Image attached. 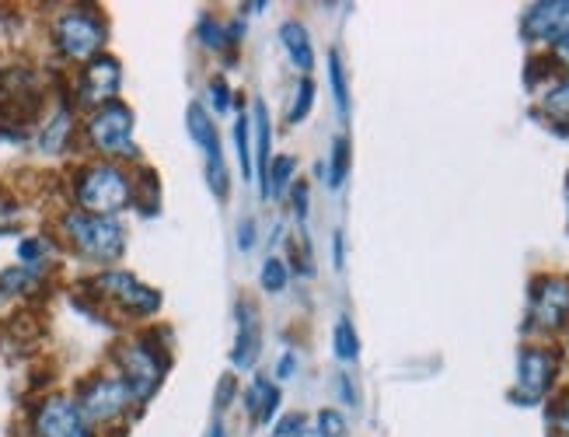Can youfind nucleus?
<instances>
[{"label":"nucleus","instance_id":"obj_36","mask_svg":"<svg viewBox=\"0 0 569 437\" xmlns=\"http://www.w3.org/2000/svg\"><path fill=\"white\" fill-rule=\"evenodd\" d=\"M231 393H234V381L224 378V381H220V393H217V409H228L231 406Z\"/></svg>","mask_w":569,"mask_h":437},{"label":"nucleus","instance_id":"obj_24","mask_svg":"<svg viewBox=\"0 0 569 437\" xmlns=\"http://www.w3.org/2000/svg\"><path fill=\"white\" fill-rule=\"evenodd\" d=\"M200 32H203V42L207 46H213V50H224L228 42H238L241 36V26H220V21H213V18H203V26H200Z\"/></svg>","mask_w":569,"mask_h":437},{"label":"nucleus","instance_id":"obj_8","mask_svg":"<svg viewBox=\"0 0 569 437\" xmlns=\"http://www.w3.org/2000/svg\"><path fill=\"white\" fill-rule=\"evenodd\" d=\"M559 371V354L541 350V347H528L517 357V403H538L549 393Z\"/></svg>","mask_w":569,"mask_h":437},{"label":"nucleus","instance_id":"obj_22","mask_svg":"<svg viewBox=\"0 0 569 437\" xmlns=\"http://www.w3.org/2000/svg\"><path fill=\"white\" fill-rule=\"evenodd\" d=\"M203 155H207V179H210L213 197L224 200L228 197V168H224V158H220V143H213V148H207Z\"/></svg>","mask_w":569,"mask_h":437},{"label":"nucleus","instance_id":"obj_6","mask_svg":"<svg viewBox=\"0 0 569 437\" xmlns=\"http://www.w3.org/2000/svg\"><path fill=\"white\" fill-rule=\"evenodd\" d=\"M130 403H133V393L122 378H91L81 388L78 409H81L84 424H109V420L122 417V413L130 409Z\"/></svg>","mask_w":569,"mask_h":437},{"label":"nucleus","instance_id":"obj_14","mask_svg":"<svg viewBox=\"0 0 569 437\" xmlns=\"http://www.w3.org/2000/svg\"><path fill=\"white\" fill-rule=\"evenodd\" d=\"M280 42H283V50L290 53L293 67L297 70H308L315 67V50H311V39H308V29L305 26H297V21H287V26L280 29Z\"/></svg>","mask_w":569,"mask_h":437},{"label":"nucleus","instance_id":"obj_35","mask_svg":"<svg viewBox=\"0 0 569 437\" xmlns=\"http://www.w3.org/2000/svg\"><path fill=\"white\" fill-rule=\"evenodd\" d=\"M339 396H342L346 406H357V403H360V399H357V385H353L350 375H339Z\"/></svg>","mask_w":569,"mask_h":437},{"label":"nucleus","instance_id":"obj_18","mask_svg":"<svg viewBox=\"0 0 569 437\" xmlns=\"http://www.w3.org/2000/svg\"><path fill=\"white\" fill-rule=\"evenodd\" d=\"M256 112V155H259V179L266 182V172H269V143H273V127H269V112H266V102H256L252 106Z\"/></svg>","mask_w":569,"mask_h":437},{"label":"nucleus","instance_id":"obj_40","mask_svg":"<svg viewBox=\"0 0 569 437\" xmlns=\"http://www.w3.org/2000/svg\"><path fill=\"white\" fill-rule=\"evenodd\" d=\"M210 437H224V430H220V424H213V430H210Z\"/></svg>","mask_w":569,"mask_h":437},{"label":"nucleus","instance_id":"obj_9","mask_svg":"<svg viewBox=\"0 0 569 437\" xmlns=\"http://www.w3.org/2000/svg\"><path fill=\"white\" fill-rule=\"evenodd\" d=\"M122 85V67L112 57H94L84 63L81 70V81H78V102L91 106V109H102L109 102H116Z\"/></svg>","mask_w":569,"mask_h":437},{"label":"nucleus","instance_id":"obj_26","mask_svg":"<svg viewBox=\"0 0 569 437\" xmlns=\"http://www.w3.org/2000/svg\"><path fill=\"white\" fill-rule=\"evenodd\" d=\"M262 287L269 290V295H280V290L287 287V266L277 256H269L262 262Z\"/></svg>","mask_w":569,"mask_h":437},{"label":"nucleus","instance_id":"obj_34","mask_svg":"<svg viewBox=\"0 0 569 437\" xmlns=\"http://www.w3.org/2000/svg\"><path fill=\"white\" fill-rule=\"evenodd\" d=\"M210 99H213L217 112H228V106H231V95H228L224 81H213V85H210Z\"/></svg>","mask_w":569,"mask_h":437},{"label":"nucleus","instance_id":"obj_32","mask_svg":"<svg viewBox=\"0 0 569 437\" xmlns=\"http://www.w3.org/2000/svg\"><path fill=\"white\" fill-rule=\"evenodd\" d=\"M552 424H556V430H559L562 437H569V396H562L559 406L552 409Z\"/></svg>","mask_w":569,"mask_h":437},{"label":"nucleus","instance_id":"obj_2","mask_svg":"<svg viewBox=\"0 0 569 437\" xmlns=\"http://www.w3.org/2000/svg\"><path fill=\"white\" fill-rule=\"evenodd\" d=\"M63 235L73 249H78L88 262H116L127 249V235L112 221V217H94V213H67L63 217Z\"/></svg>","mask_w":569,"mask_h":437},{"label":"nucleus","instance_id":"obj_38","mask_svg":"<svg viewBox=\"0 0 569 437\" xmlns=\"http://www.w3.org/2000/svg\"><path fill=\"white\" fill-rule=\"evenodd\" d=\"M332 252H336V266H342V235L336 231V238H332Z\"/></svg>","mask_w":569,"mask_h":437},{"label":"nucleus","instance_id":"obj_3","mask_svg":"<svg viewBox=\"0 0 569 437\" xmlns=\"http://www.w3.org/2000/svg\"><path fill=\"white\" fill-rule=\"evenodd\" d=\"M53 39L67 60H94L106 46V21L98 11L73 8L57 21Z\"/></svg>","mask_w":569,"mask_h":437},{"label":"nucleus","instance_id":"obj_25","mask_svg":"<svg viewBox=\"0 0 569 437\" xmlns=\"http://www.w3.org/2000/svg\"><path fill=\"white\" fill-rule=\"evenodd\" d=\"M311 106H315V85L305 78L301 85H297V95H293V106H290V116L287 119H290V123H305Z\"/></svg>","mask_w":569,"mask_h":437},{"label":"nucleus","instance_id":"obj_29","mask_svg":"<svg viewBox=\"0 0 569 437\" xmlns=\"http://www.w3.org/2000/svg\"><path fill=\"white\" fill-rule=\"evenodd\" d=\"M29 287H36V274L24 270V266L8 270L4 277H0V295H18V290H29Z\"/></svg>","mask_w":569,"mask_h":437},{"label":"nucleus","instance_id":"obj_5","mask_svg":"<svg viewBox=\"0 0 569 437\" xmlns=\"http://www.w3.org/2000/svg\"><path fill=\"white\" fill-rule=\"evenodd\" d=\"M88 140L102 155H137L133 148V109L122 102H109L94 109L88 119Z\"/></svg>","mask_w":569,"mask_h":437},{"label":"nucleus","instance_id":"obj_33","mask_svg":"<svg viewBox=\"0 0 569 437\" xmlns=\"http://www.w3.org/2000/svg\"><path fill=\"white\" fill-rule=\"evenodd\" d=\"M293 213H297V221H308V186L305 182H297L293 189Z\"/></svg>","mask_w":569,"mask_h":437},{"label":"nucleus","instance_id":"obj_4","mask_svg":"<svg viewBox=\"0 0 569 437\" xmlns=\"http://www.w3.org/2000/svg\"><path fill=\"white\" fill-rule=\"evenodd\" d=\"M116 360L122 368V381L130 385V393L137 403H147L164 378V357L147 344V339H130L116 350Z\"/></svg>","mask_w":569,"mask_h":437},{"label":"nucleus","instance_id":"obj_15","mask_svg":"<svg viewBox=\"0 0 569 437\" xmlns=\"http://www.w3.org/2000/svg\"><path fill=\"white\" fill-rule=\"evenodd\" d=\"M70 130H73V116H70L67 109H60L53 119H49L46 130H42V137H39V148H42V155H60V151H67V143H70Z\"/></svg>","mask_w":569,"mask_h":437},{"label":"nucleus","instance_id":"obj_20","mask_svg":"<svg viewBox=\"0 0 569 437\" xmlns=\"http://www.w3.org/2000/svg\"><path fill=\"white\" fill-rule=\"evenodd\" d=\"M332 350H336V357L339 360H357L360 357V336H357V329H353V322L350 319H339L336 322V332H332Z\"/></svg>","mask_w":569,"mask_h":437},{"label":"nucleus","instance_id":"obj_27","mask_svg":"<svg viewBox=\"0 0 569 437\" xmlns=\"http://www.w3.org/2000/svg\"><path fill=\"white\" fill-rule=\"evenodd\" d=\"M315 434L318 437H346V417L336 409H321L315 417Z\"/></svg>","mask_w":569,"mask_h":437},{"label":"nucleus","instance_id":"obj_28","mask_svg":"<svg viewBox=\"0 0 569 437\" xmlns=\"http://www.w3.org/2000/svg\"><path fill=\"white\" fill-rule=\"evenodd\" d=\"M546 112L556 116V119H569V78L549 88V95H546Z\"/></svg>","mask_w":569,"mask_h":437},{"label":"nucleus","instance_id":"obj_23","mask_svg":"<svg viewBox=\"0 0 569 437\" xmlns=\"http://www.w3.org/2000/svg\"><path fill=\"white\" fill-rule=\"evenodd\" d=\"M346 176H350V140L339 137L332 143V161H329V186L339 189L346 182Z\"/></svg>","mask_w":569,"mask_h":437},{"label":"nucleus","instance_id":"obj_12","mask_svg":"<svg viewBox=\"0 0 569 437\" xmlns=\"http://www.w3.org/2000/svg\"><path fill=\"white\" fill-rule=\"evenodd\" d=\"M525 32L538 42H566L569 39V0H541L525 14Z\"/></svg>","mask_w":569,"mask_h":437},{"label":"nucleus","instance_id":"obj_1","mask_svg":"<svg viewBox=\"0 0 569 437\" xmlns=\"http://www.w3.org/2000/svg\"><path fill=\"white\" fill-rule=\"evenodd\" d=\"M78 203L84 213L94 217H112L119 210H127L133 203V182L112 161L88 165L78 179Z\"/></svg>","mask_w":569,"mask_h":437},{"label":"nucleus","instance_id":"obj_37","mask_svg":"<svg viewBox=\"0 0 569 437\" xmlns=\"http://www.w3.org/2000/svg\"><path fill=\"white\" fill-rule=\"evenodd\" d=\"M293 368H297V357L287 350V354L280 357V364H277V378H290V375H293Z\"/></svg>","mask_w":569,"mask_h":437},{"label":"nucleus","instance_id":"obj_7","mask_svg":"<svg viewBox=\"0 0 569 437\" xmlns=\"http://www.w3.org/2000/svg\"><path fill=\"white\" fill-rule=\"evenodd\" d=\"M94 290L98 295H106L109 301H116L122 311H130V315H154L161 308V295L158 290H151L147 284H140L133 274H122V270H109L94 280Z\"/></svg>","mask_w":569,"mask_h":437},{"label":"nucleus","instance_id":"obj_19","mask_svg":"<svg viewBox=\"0 0 569 437\" xmlns=\"http://www.w3.org/2000/svg\"><path fill=\"white\" fill-rule=\"evenodd\" d=\"M329 81H332V99H336V109L342 116V123L350 119V85H346V70H342V60L339 53L332 50L329 53Z\"/></svg>","mask_w":569,"mask_h":437},{"label":"nucleus","instance_id":"obj_11","mask_svg":"<svg viewBox=\"0 0 569 437\" xmlns=\"http://www.w3.org/2000/svg\"><path fill=\"white\" fill-rule=\"evenodd\" d=\"M569 319V280L541 277L531 284V326L559 329Z\"/></svg>","mask_w":569,"mask_h":437},{"label":"nucleus","instance_id":"obj_13","mask_svg":"<svg viewBox=\"0 0 569 437\" xmlns=\"http://www.w3.org/2000/svg\"><path fill=\"white\" fill-rule=\"evenodd\" d=\"M259 344H262V332H259V319H256V308L249 301L238 305V344H234V368H252L256 357H259Z\"/></svg>","mask_w":569,"mask_h":437},{"label":"nucleus","instance_id":"obj_39","mask_svg":"<svg viewBox=\"0 0 569 437\" xmlns=\"http://www.w3.org/2000/svg\"><path fill=\"white\" fill-rule=\"evenodd\" d=\"M556 53H559V57H562V63H566V67H569V39H566V42H559V46H556Z\"/></svg>","mask_w":569,"mask_h":437},{"label":"nucleus","instance_id":"obj_30","mask_svg":"<svg viewBox=\"0 0 569 437\" xmlns=\"http://www.w3.org/2000/svg\"><path fill=\"white\" fill-rule=\"evenodd\" d=\"M18 259H21L24 270H32V274H36V266L46 259V241H42V238H24L21 246H18Z\"/></svg>","mask_w":569,"mask_h":437},{"label":"nucleus","instance_id":"obj_31","mask_svg":"<svg viewBox=\"0 0 569 437\" xmlns=\"http://www.w3.org/2000/svg\"><path fill=\"white\" fill-rule=\"evenodd\" d=\"M252 246H256V225H252V217H244V221L238 225V249L249 252Z\"/></svg>","mask_w":569,"mask_h":437},{"label":"nucleus","instance_id":"obj_21","mask_svg":"<svg viewBox=\"0 0 569 437\" xmlns=\"http://www.w3.org/2000/svg\"><path fill=\"white\" fill-rule=\"evenodd\" d=\"M234 151L241 161V179H252L256 176V165H252V140H249V116H238L234 123Z\"/></svg>","mask_w":569,"mask_h":437},{"label":"nucleus","instance_id":"obj_10","mask_svg":"<svg viewBox=\"0 0 569 437\" xmlns=\"http://www.w3.org/2000/svg\"><path fill=\"white\" fill-rule=\"evenodd\" d=\"M36 437H91V427L84 424L81 409L67 396H49L32 420Z\"/></svg>","mask_w":569,"mask_h":437},{"label":"nucleus","instance_id":"obj_17","mask_svg":"<svg viewBox=\"0 0 569 437\" xmlns=\"http://www.w3.org/2000/svg\"><path fill=\"white\" fill-rule=\"evenodd\" d=\"M186 130H189V137L200 143V148L207 151V148H213V143H220L217 140V130H213V119L207 116V109L200 106V102H192L189 109H186Z\"/></svg>","mask_w":569,"mask_h":437},{"label":"nucleus","instance_id":"obj_16","mask_svg":"<svg viewBox=\"0 0 569 437\" xmlns=\"http://www.w3.org/2000/svg\"><path fill=\"white\" fill-rule=\"evenodd\" d=\"M293 168H297V161L290 155H280V158L269 161V172H266V182H262V197L266 200H280L283 197V189L293 179Z\"/></svg>","mask_w":569,"mask_h":437}]
</instances>
